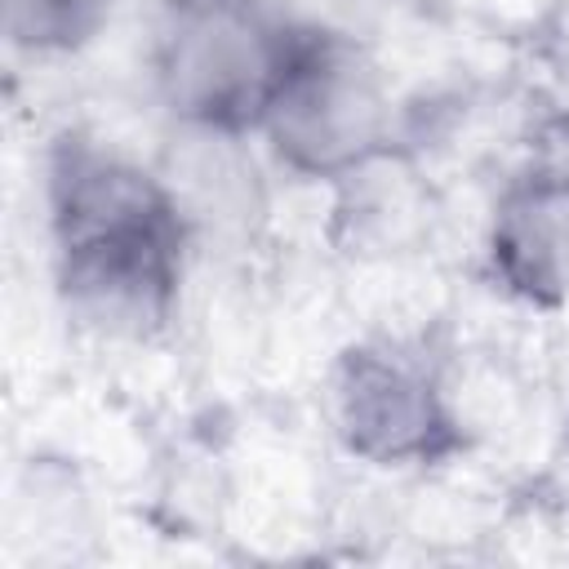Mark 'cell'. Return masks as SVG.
Returning <instances> with one entry per match:
<instances>
[{
    "label": "cell",
    "mask_w": 569,
    "mask_h": 569,
    "mask_svg": "<svg viewBox=\"0 0 569 569\" xmlns=\"http://www.w3.org/2000/svg\"><path fill=\"white\" fill-rule=\"evenodd\" d=\"M111 9L116 0H0V31L22 58H67L111 22Z\"/></svg>",
    "instance_id": "cell-8"
},
{
    "label": "cell",
    "mask_w": 569,
    "mask_h": 569,
    "mask_svg": "<svg viewBox=\"0 0 569 569\" xmlns=\"http://www.w3.org/2000/svg\"><path fill=\"white\" fill-rule=\"evenodd\" d=\"M533 151L569 160V0H547L520 36Z\"/></svg>",
    "instance_id": "cell-7"
},
{
    "label": "cell",
    "mask_w": 569,
    "mask_h": 569,
    "mask_svg": "<svg viewBox=\"0 0 569 569\" xmlns=\"http://www.w3.org/2000/svg\"><path fill=\"white\" fill-rule=\"evenodd\" d=\"M485 271L520 307H569V160L533 151L507 173L485 222Z\"/></svg>",
    "instance_id": "cell-5"
},
{
    "label": "cell",
    "mask_w": 569,
    "mask_h": 569,
    "mask_svg": "<svg viewBox=\"0 0 569 569\" xmlns=\"http://www.w3.org/2000/svg\"><path fill=\"white\" fill-rule=\"evenodd\" d=\"M298 18L276 0H156L147 71L182 133L258 138Z\"/></svg>",
    "instance_id": "cell-2"
},
{
    "label": "cell",
    "mask_w": 569,
    "mask_h": 569,
    "mask_svg": "<svg viewBox=\"0 0 569 569\" xmlns=\"http://www.w3.org/2000/svg\"><path fill=\"white\" fill-rule=\"evenodd\" d=\"M329 204V240L347 258H405L431 240L436 191L422 173L418 147L396 142L369 164L338 178Z\"/></svg>",
    "instance_id": "cell-6"
},
{
    "label": "cell",
    "mask_w": 569,
    "mask_h": 569,
    "mask_svg": "<svg viewBox=\"0 0 569 569\" xmlns=\"http://www.w3.org/2000/svg\"><path fill=\"white\" fill-rule=\"evenodd\" d=\"M329 422L338 445L369 467H440L467 449L440 356L409 338H360L329 369Z\"/></svg>",
    "instance_id": "cell-4"
},
{
    "label": "cell",
    "mask_w": 569,
    "mask_h": 569,
    "mask_svg": "<svg viewBox=\"0 0 569 569\" xmlns=\"http://www.w3.org/2000/svg\"><path fill=\"white\" fill-rule=\"evenodd\" d=\"M405 120L409 116L391 98L378 58L356 36L298 22L258 138L284 173L333 187L351 169L405 142Z\"/></svg>",
    "instance_id": "cell-3"
},
{
    "label": "cell",
    "mask_w": 569,
    "mask_h": 569,
    "mask_svg": "<svg viewBox=\"0 0 569 569\" xmlns=\"http://www.w3.org/2000/svg\"><path fill=\"white\" fill-rule=\"evenodd\" d=\"M44 209L67 320L111 342L156 338L178 311L191 249L173 182L89 133H62L44 160Z\"/></svg>",
    "instance_id": "cell-1"
}]
</instances>
